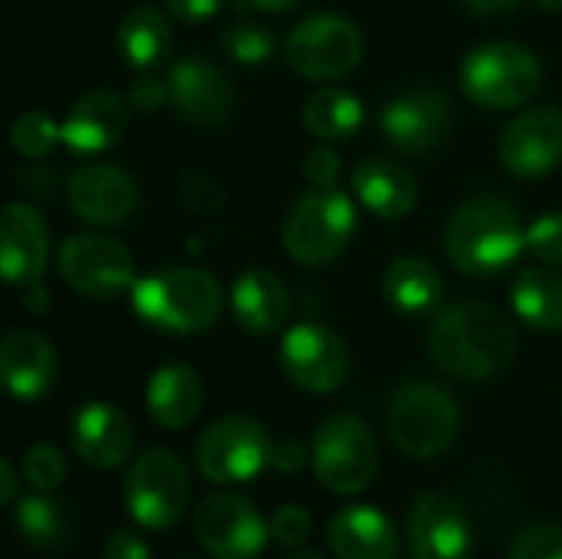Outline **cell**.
Segmentation results:
<instances>
[{
	"label": "cell",
	"instance_id": "cell-1",
	"mask_svg": "<svg viewBox=\"0 0 562 559\" xmlns=\"http://www.w3.org/2000/svg\"><path fill=\"white\" fill-rule=\"evenodd\" d=\"M428 356L464 382L501 376L517 356V329L491 303H454L428 326Z\"/></svg>",
	"mask_w": 562,
	"mask_h": 559
},
{
	"label": "cell",
	"instance_id": "cell-2",
	"mask_svg": "<svg viewBox=\"0 0 562 559\" xmlns=\"http://www.w3.org/2000/svg\"><path fill=\"white\" fill-rule=\"evenodd\" d=\"M527 250V224L514 201L481 191L454 208L445 227V254L468 277H494Z\"/></svg>",
	"mask_w": 562,
	"mask_h": 559
},
{
	"label": "cell",
	"instance_id": "cell-3",
	"mask_svg": "<svg viewBox=\"0 0 562 559\" xmlns=\"http://www.w3.org/2000/svg\"><path fill=\"white\" fill-rule=\"evenodd\" d=\"M132 310L155 329L194 336L217 323L224 293L221 283L198 267H165L132 283Z\"/></svg>",
	"mask_w": 562,
	"mask_h": 559
},
{
	"label": "cell",
	"instance_id": "cell-4",
	"mask_svg": "<svg viewBox=\"0 0 562 559\" xmlns=\"http://www.w3.org/2000/svg\"><path fill=\"white\" fill-rule=\"evenodd\" d=\"M540 79H543V69L533 49L520 43H507V40L484 43L471 49L461 63L464 96L487 112L527 105L537 96Z\"/></svg>",
	"mask_w": 562,
	"mask_h": 559
},
{
	"label": "cell",
	"instance_id": "cell-5",
	"mask_svg": "<svg viewBox=\"0 0 562 559\" xmlns=\"http://www.w3.org/2000/svg\"><path fill=\"white\" fill-rule=\"evenodd\" d=\"M356 231V208L336 188L306 191L283 221V247L303 267L333 264Z\"/></svg>",
	"mask_w": 562,
	"mask_h": 559
},
{
	"label": "cell",
	"instance_id": "cell-6",
	"mask_svg": "<svg viewBox=\"0 0 562 559\" xmlns=\"http://www.w3.org/2000/svg\"><path fill=\"white\" fill-rule=\"evenodd\" d=\"M461 428V412L454 395L431 382H408L398 389L389 409V435L398 451L408 458H438L445 455Z\"/></svg>",
	"mask_w": 562,
	"mask_h": 559
},
{
	"label": "cell",
	"instance_id": "cell-7",
	"mask_svg": "<svg viewBox=\"0 0 562 559\" xmlns=\"http://www.w3.org/2000/svg\"><path fill=\"white\" fill-rule=\"evenodd\" d=\"M362 59V33L342 13H313L286 36V66L313 82L349 76Z\"/></svg>",
	"mask_w": 562,
	"mask_h": 559
},
{
	"label": "cell",
	"instance_id": "cell-8",
	"mask_svg": "<svg viewBox=\"0 0 562 559\" xmlns=\"http://www.w3.org/2000/svg\"><path fill=\"white\" fill-rule=\"evenodd\" d=\"M313 471L333 494H359L379 471V445L356 415H333L313 438Z\"/></svg>",
	"mask_w": 562,
	"mask_h": 559
},
{
	"label": "cell",
	"instance_id": "cell-9",
	"mask_svg": "<svg viewBox=\"0 0 562 559\" xmlns=\"http://www.w3.org/2000/svg\"><path fill=\"white\" fill-rule=\"evenodd\" d=\"M188 471L168 448L138 455L125 474V511L145 530H168L184 517Z\"/></svg>",
	"mask_w": 562,
	"mask_h": 559
},
{
	"label": "cell",
	"instance_id": "cell-10",
	"mask_svg": "<svg viewBox=\"0 0 562 559\" xmlns=\"http://www.w3.org/2000/svg\"><path fill=\"white\" fill-rule=\"evenodd\" d=\"M270 451L273 441L260 422L231 415L204 428L194 448V461L214 484H244L270 468Z\"/></svg>",
	"mask_w": 562,
	"mask_h": 559
},
{
	"label": "cell",
	"instance_id": "cell-11",
	"mask_svg": "<svg viewBox=\"0 0 562 559\" xmlns=\"http://www.w3.org/2000/svg\"><path fill=\"white\" fill-rule=\"evenodd\" d=\"M59 277L66 287H72L82 297L92 300H109L135 283V260L132 254L102 234H72L59 244L56 254Z\"/></svg>",
	"mask_w": 562,
	"mask_h": 559
},
{
	"label": "cell",
	"instance_id": "cell-12",
	"mask_svg": "<svg viewBox=\"0 0 562 559\" xmlns=\"http://www.w3.org/2000/svg\"><path fill=\"white\" fill-rule=\"evenodd\" d=\"M280 366L296 389L329 395L349 376V346L319 323H296L283 333Z\"/></svg>",
	"mask_w": 562,
	"mask_h": 559
},
{
	"label": "cell",
	"instance_id": "cell-13",
	"mask_svg": "<svg viewBox=\"0 0 562 559\" xmlns=\"http://www.w3.org/2000/svg\"><path fill=\"white\" fill-rule=\"evenodd\" d=\"M194 534L214 559H257L270 540V524L237 494H214L194 514Z\"/></svg>",
	"mask_w": 562,
	"mask_h": 559
},
{
	"label": "cell",
	"instance_id": "cell-14",
	"mask_svg": "<svg viewBox=\"0 0 562 559\" xmlns=\"http://www.w3.org/2000/svg\"><path fill=\"white\" fill-rule=\"evenodd\" d=\"M497 155L514 178H543L562 161V109L537 105L507 122Z\"/></svg>",
	"mask_w": 562,
	"mask_h": 559
},
{
	"label": "cell",
	"instance_id": "cell-15",
	"mask_svg": "<svg viewBox=\"0 0 562 559\" xmlns=\"http://www.w3.org/2000/svg\"><path fill=\"white\" fill-rule=\"evenodd\" d=\"M66 198L79 221L92 227H119L135 214L138 188L125 168L112 161H89L69 175Z\"/></svg>",
	"mask_w": 562,
	"mask_h": 559
},
{
	"label": "cell",
	"instance_id": "cell-16",
	"mask_svg": "<svg viewBox=\"0 0 562 559\" xmlns=\"http://www.w3.org/2000/svg\"><path fill=\"white\" fill-rule=\"evenodd\" d=\"M451 119H454L451 99L435 86H422L385 102L379 125L389 145L408 155H422L448 135Z\"/></svg>",
	"mask_w": 562,
	"mask_h": 559
},
{
	"label": "cell",
	"instance_id": "cell-17",
	"mask_svg": "<svg viewBox=\"0 0 562 559\" xmlns=\"http://www.w3.org/2000/svg\"><path fill=\"white\" fill-rule=\"evenodd\" d=\"M171 109L191 125H221L234 112V89L221 66L204 56H181L168 69Z\"/></svg>",
	"mask_w": 562,
	"mask_h": 559
},
{
	"label": "cell",
	"instance_id": "cell-18",
	"mask_svg": "<svg viewBox=\"0 0 562 559\" xmlns=\"http://www.w3.org/2000/svg\"><path fill=\"white\" fill-rule=\"evenodd\" d=\"M412 559H471L474 530L468 514L448 494H425L408 514Z\"/></svg>",
	"mask_w": 562,
	"mask_h": 559
},
{
	"label": "cell",
	"instance_id": "cell-19",
	"mask_svg": "<svg viewBox=\"0 0 562 559\" xmlns=\"http://www.w3.org/2000/svg\"><path fill=\"white\" fill-rule=\"evenodd\" d=\"M49 264V231L36 208L13 201L3 208L0 221V270L13 287H26L46 273Z\"/></svg>",
	"mask_w": 562,
	"mask_h": 559
},
{
	"label": "cell",
	"instance_id": "cell-20",
	"mask_svg": "<svg viewBox=\"0 0 562 559\" xmlns=\"http://www.w3.org/2000/svg\"><path fill=\"white\" fill-rule=\"evenodd\" d=\"M72 448L95 471H115L128 461L135 435L128 418L105 402H89L72 415Z\"/></svg>",
	"mask_w": 562,
	"mask_h": 559
},
{
	"label": "cell",
	"instance_id": "cell-21",
	"mask_svg": "<svg viewBox=\"0 0 562 559\" xmlns=\"http://www.w3.org/2000/svg\"><path fill=\"white\" fill-rule=\"evenodd\" d=\"M128 99H122L112 89H95L86 92L79 102H72L66 122H63V142L76 155H99L112 145L128 128Z\"/></svg>",
	"mask_w": 562,
	"mask_h": 559
},
{
	"label": "cell",
	"instance_id": "cell-22",
	"mask_svg": "<svg viewBox=\"0 0 562 559\" xmlns=\"http://www.w3.org/2000/svg\"><path fill=\"white\" fill-rule=\"evenodd\" d=\"M0 376L13 399L36 402L56 382V349L33 329H13L0 343Z\"/></svg>",
	"mask_w": 562,
	"mask_h": 559
},
{
	"label": "cell",
	"instance_id": "cell-23",
	"mask_svg": "<svg viewBox=\"0 0 562 559\" xmlns=\"http://www.w3.org/2000/svg\"><path fill=\"white\" fill-rule=\"evenodd\" d=\"M352 191L362 201V208H369L382 221L405 217L418 204L415 175L405 165L389 161V158H366V161H359L356 171H352Z\"/></svg>",
	"mask_w": 562,
	"mask_h": 559
},
{
	"label": "cell",
	"instance_id": "cell-24",
	"mask_svg": "<svg viewBox=\"0 0 562 559\" xmlns=\"http://www.w3.org/2000/svg\"><path fill=\"white\" fill-rule=\"evenodd\" d=\"M231 310L247 333H277L290 316V293L283 280L263 267L244 270L231 287Z\"/></svg>",
	"mask_w": 562,
	"mask_h": 559
},
{
	"label": "cell",
	"instance_id": "cell-25",
	"mask_svg": "<svg viewBox=\"0 0 562 559\" xmlns=\"http://www.w3.org/2000/svg\"><path fill=\"white\" fill-rule=\"evenodd\" d=\"M329 547L336 559H395L398 534L375 507L339 511L329 524Z\"/></svg>",
	"mask_w": 562,
	"mask_h": 559
},
{
	"label": "cell",
	"instance_id": "cell-26",
	"mask_svg": "<svg viewBox=\"0 0 562 559\" xmlns=\"http://www.w3.org/2000/svg\"><path fill=\"white\" fill-rule=\"evenodd\" d=\"M145 402H148V412L151 418L168 428V432H178V428H188L201 405H204V385L198 379V372L184 362H168L161 369H155V376L148 379V392H145Z\"/></svg>",
	"mask_w": 562,
	"mask_h": 559
},
{
	"label": "cell",
	"instance_id": "cell-27",
	"mask_svg": "<svg viewBox=\"0 0 562 559\" xmlns=\"http://www.w3.org/2000/svg\"><path fill=\"white\" fill-rule=\"evenodd\" d=\"M382 293L392 310H398L405 316H425L441 303L445 283H441V273L428 260L398 257L389 264V270L382 277Z\"/></svg>",
	"mask_w": 562,
	"mask_h": 559
},
{
	"label": "cell",
	"instance_id": "cell-28",
	"mask_svg": "<svg viewBox=\"0 0 562 559\" xmlns=\"http://www.w3.org/2000/svg\"><path fill=\"white\" fill-rule=\"evenodd\" d=\"M514 313L540 333H560L562 329V277L557 270L543 267H524L510 287Z\"/></svg>",
	"mask_w": 562,
	"mask_h": 559
},
{
	"label": "cell",
	"instance_id": "cell-29",
	"mask_svg": "<svg viewBox=\"0 0 562 559\" xmlns=\"http://www.w3.org/2000/svg\"><path fill=\"white\" fill-rule=\"evenodd\" d=\"M171 49V23L168 16L151 7L142 3L135 10H128L119 23V53L125 59V66L132 69H151L158 66Z\"/></svg>",
	"mask_w": 562,
	"mask_h": 559
},
{
	"label": "cell",
	"instance_id": "cell-30",
	"mask_svg": "<svg viewBox=\"0 0 562 559\" xmlns=\"http://www.w3.org/2000/svg\"><path fill=\"white\" fill-rule=\"evenodd\" d=\"M362 102L342 86H319L303 102V125L323 142H342L362 125Z\"/></svg>",
	"mask_w": 562,
	"mask_h": 559
},
{
	"label": "cell",
	"instance_id": "cell-31",
	"mask_svg": "<svg viewBox=\"0 0 562 559\" xmlns=\"http://www.w3.org/2000/svg\"><path fill=\"white\" fill-rule=\"evenodd\" d=\"M13 524L20 537L33 547H56L66 537V521L63 511L46 497V491L20 497L13 511Z\"/></svg>",
	"mask_w": 562,
	"mask_h": 559
},
{
	"label": "cell",
	"instance_id": "cell-32",
	"mask_svg": "<svg viewBox=\"0 0 562 559\" xmlns=\"http://www.w3.org/2000/svg\"><path fill=\"white\" fill-rule=\"evenodd\" d=\"M56 142H63V125H56V119L40 109L23 112L10 128V145L23 158H43L56 148Z\"/></svg>",
	"mask_w": 562,
	"mask_h": 559
},
{
	"label": "cell",
	"instance_id": "cell-33",
	"mask_svg": "<svg viewBox=\"0 0 562 559\" xmlns=\"http://www.w3.org/2000/svg\"><path fill=\"white\" fill-rule=\"evenodd\" d=\"M221 46L240 66H260L277 49L273 36L263 26H257V23H234V26H227L221 33Z\"/></svg>",
	"mask_w": 562,
	"mask_h": 559
},
{
	"label": "cell",
	"instance_id": "cell-34",
	"mask_svg": "<svg viewBox=\"0 0 562 559\" xmlns=\"http://www.w3.org/2000/svg\"><path fill=\"white\" fill-rule=\"evenodd\" d=\"M23 474L33 491H56L66 478V458L56 445H33L23 458Z\"/></svg>",
	"mask_w": 562,
	"mask_h": 559
},
{
	"label": "cell",
	"instance_id": "cell-35",
	"mask_svg": "<svg viewBox=\"0 0 562 559\" xmlns=\"http://www.w3.org/2000/svg\"><path fill=\"white\" fill-rule=\"evenodd\" d=\"M527 250L547 267H562V211H547L527 224Z\"/></svg>",
	"mask_w": 562,
	"mask_h": 559
},
{
	"label": "cell",
	"instance_id": "cell-36",
	"mask_svg": "<svg viewBox=\"0 0 562 559\" xmlns=\"http://www.w3.org/2000/svg\"><path fill=\"white\" fill-rule=\"evenodd\" d=\"M178 194L191 214H217L224 208V188L204 171H184Z\"/></svg>",
	"mask_w": 562,
	"mask_h": 559
},
{
	"label": "cell",
	"instance_id": "cell-37",
	"mask_svg": "<svg viewBox=\"0 0 562 559\" xmlns=\"http://www.w3.org/2000/svg\"><path fill=\"white\" fill-rule=\"evenodd\" d=\"M507 559H562V527L540 524V527L524 530L514 540Z\"/></svg>",
	"mask_w": 562,
	"mask_h": 559
},
{
	"label": "cell",
	"instance_id": "cell-38",
	"mask_svg": "<svg viewBox=\"0 0 562 559\" xmlns=\"http://www.w3.org/2000/svg\"><path fill=\"white\" fill-rule=\"evenodd\" d=\"M270 540H277L280 547H300V544H306V537H310V530H313V521H310V514L303 511V507H296V504H290V507H280L270 521Z\"/></svg>",
	"mask_w": 562,
	"mask_h": 559
},
{
	"label": "cell",
	"instance_id": "cell-39",
	"mask_svg": "<svg viewBox=\"0 0 562 559\" xmlns=\"http://www.w3.org/2000/svg\"><path fill=\"white\" fill-rule=\"evenodd\" d=\"M339 171H342L339 155H336L329 145H319V148H313V152L306 155L303 175H306V181H310L313 188H336Z\"/></svg>",
	"mask_w": 562,
	"mask_h": 559
},
{
	"label": "cell",
	"instance_id": "cell-40",
	"mask_svg": "<svg viewBox=\"0 0 562 559\" xmlns=\"http://www.w3.org/2000/svg\"><path fill=\"white\" fill-rule=\"evenodd\" d=\"M165 102H171V89H168V79L161 82V79H155V76H142V79H135L132 82V89H128V105L135 109V112H158Z\"/></svg>",
	"mask_w": 562,
	"mask_h": 559
},
{
	"label": "cell",
	"instance_id": "cell-41",
	"mask_svg": "<svg viewBox=\"0 0 562 559\" xmlns=\"http://www.w3.org/2000/svg\"><path fill=\"white\" fill-rule=\"evenodd\" d=\"M102 559H151V554H148L142 537H135L132 530H119L109 537Z\"/></svg>",
	"mask_w": 562,
	"mask_h": 559
},
{
	"label": "cell",
	"instance_id": "cell-42",
	"mask_svg": "<svg viewBox=\"0 0 562 559\" xmlns=\"http://www.w3.org/2000/svg\"><path fill=\"white\" fill-rule=\"evenodd\" d=\"M224 0H165V10L184 23H201V20H211L217 10H221Z\"/></svg>",
	"mask_w": 562,
	"mask_h": 559
},
{
	"label": "cell",
	"instance_id": "cell-43",
	"mask_svg": "<svg viewBox=\"0 0 562 559\" xmlns=\"http://www.w3.org/2000/svg\"><path fill=\"white\" fill-rule=\"evenodd\" d=\"M303 465H306V451H303L296 441H280V445H273V451H270V468H277V471H283V474H296Z\"/></svg>",
	"mask_w": 562,
	"mask_h": 559
},
{
	"label": "cell",
	"instance_id": "cell-44",
	"mask_svg": "<svg viewBox=\"0 0 562 559\" xmlns=\"http://www.w3.org/2000/svg\"><path fill=\"white\" fill-rule=\"evenodd\" d=\"M20 290H23L20 303H23V310H26V313H33V316H43V313L53 306V300H49V293H46V287H43L40 280L26 283V287H20Z\"/></svg>",
	"mask_w": 562,
	"mask_h": 559
},
{
	"label": "cell",
	"instance_id": "cell-45",
	"mask_svg": "<svg viewBox=\"0 0 562 559\" xmlns=\"http://www.w3.org/2000/svg\"><path fill=\"white\" fill-rule=\"evenodd\" d=\"M13 501H16V471L3 458L0 461V504H13Z\"/></svg>",
	"mask_w": 562,
	"mask_h": 559
},
{
	"label": "cell",
	"instance_id": "cell-46",
	"mask_svg": "<svg viewBox=\"0 0 562 559\" xmlns=\"http://www.w3.org/2000/svg\"><path fill=\"white\" fill-rule=\"evenodd\" d=\"M468 10H474V13H484V16H491V13H504V10H514V7H520L524 0H461Z\"/></svg>",
	"mask_w": 562,
	"mask_h": 559
},
{
	"label": "cell",
	"instance_id": "cell-47",
	"mask_svg": "<svg viewBox=\"0 0 562 559\" xmlns=\"http://www.w3.org/2000/svg\"><path fill=\"white\" fill-rule=\"evenodd\" d=\"M247 3L257 7V10H263V13H286V10L303 7L306 0H247Z\"/></svg>",
	"mask_w": 562,
	"mask_h": 559
},
{
	"label": "cell",
	"instance_id": "cell-48",
	"mask_svg": "<svg viewBox=\"0 0 562 559\" xmlns=\"http://www.w3.org/2000/svg\"><path fill=\"white\" fill-rule=\"evenodd\" d=\"M540 10H562V0H533Z\"/></svg>",
	"mask_w": 562,
	"mask_h": 559
},
{
	"label": "cell",
	"instance_id": "cell-49",
	"mask_svg": "<svg viewBox=\"0 0 562 559\" xmlns=\"http://www.w3.org/2000/svg\"><path fill=\"white\" fill-rule=\"evenodd\" d=\"M290 559H323V557H319V554H313V550H296Z\"/></svg>",
	"mask_w": 562,
	"mask_h": 559
}]
</instances>
